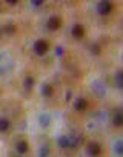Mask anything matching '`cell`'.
<instances>
[{
	"instance_id": "6da1fadb",
	"label": "cell",
	"mask_w": 123,
	"mask_h": 157,
	"mask_svg": "<svg viewBox=\"0 0 123 157\" xmlns=\"http://www.w3.org/2000/svg\"><path fill=\"white\" fill-rule=\"evenodd\" d=\"M32 48H34V52H35L37 56H46V54L49 52L51 45H49L48 40H45V39H39V40L34 42Z\"/></svg>"
},
{
	"instance_id": "7a4b0ae2",
	"label": "cell",
	"mask_w": 123,
	"mask_h": 157,
	"mask_svg": "<svg viewBox=\"0 0 123 157\" xmlns=\"http://www.w3.org/2000/svg\"><path fill=\"white\" fill-rule=\"evenodd\" d=\"M46 26H48L49 31H57V29H60L62 26H63V19L58 17V16H52V17L48 19Z\"/></svg>"
},
{
	"instance_id": "3957f363",
	"label": "cell",
	"mask_w": 123,
	"mask_h": 157,
	"mask_svg": "<svg viewBox=\"0 0 123 157\" xmlns=\"http://www.w3.org/2000/svg\"><path fill=\"white\" fill-rule=\"evenodd\" d=\"M112 10H114V5L111 2H100L97 5V14L99 16H103V17L109 16L112 13Z\"/></svg>"
},
{
	"instance_id": "277c9868",
	"label": "cell",
	"mask_w": 123,
	"mask_h": 157,
	"mask_svg": "<svg viewBox=\"0 0 123 157\" xmlns=\"http://www.w3.org/2000/svg\"><path fill=\"white\" fill-rule=\"evenodd\" d=\"M86 151H88V154H89L91 157H99V155L102 154V145L92 142V143H89V145L86 146Z\"/></svg>"
},
{
	"instance_id": "5b68a950",
	"label": "cell",
	"mask_w": 123,
	"mask_h": 157,
	"mask_svg": "<svg viewBox=\"0 0 123 157\" xmlns=\"http://www.w3.org/2000/svg\"><path fill=\"white\" fill-rule=\"evenodd\" d=\"M73 106H74L76 111H85V109L88 108V102H86V99H83V97H77V99L74 100Z\"/></svg>"
},
{
	"instance_id": "8992f818",
	"label": "cell",
	"mask_w": 123,
	"mask_h": 157,
	"mask_svg": "<svg viewBox=\"0 0 123 157\" xmlns=\"http://www.w3.org/2000/svg\"><path fill=\"white\" fill-rule=\"evenodd\" d=\"M16 151L20 154V155H25L28 151H29V143L26 140H19L17 145H16Z\"/></svg>"
},
{
	"instance_id": "52a82bcc",
	"label": "cell",
	"mask_w": 123,
	"mask_h": 157,
	"mask_svg": "<svg viewBox=\"0 0 123 157\" xmlns=\"http://www.w3.org/2000/svg\"><path fill=\"white\" fill-rule=\"evenodd\" d=\"M73 36H74L76 39H82V37L85 36V28H83V25L76 23V25L73 26Z\"/></svg>"
},
{
	"instance_id": "ba28073f",
	"label": "cell",
	"mask_w": 123,
	"mask_h": 157,
	"mask_svg": "<svg viewBox=\"0 0 123 157\" xmlns=\"http://www.w3.org/2000/svg\"><path fill=\"white\" fill-rule=\"evenodd\" d=\"M58 146H60V148H71V146H73L71 137H68V136L58 137Z\"/></svg>"
},
{
	"instance_id": "9c48e42d",
	"label": "cell",
	"mask_w": 123,
	"mask_h": 157,
	"mask_svg": "<svg viewBox=\"0 0 123 157\" xmlns=\"http://www.w3.org/2000/svg\"><path fill=\"white\" fill-rule=\"evenodd\" d=\"M11 128V122L6 117H0V132H6Z\"/></svg>"
},
{
	"instance_id": "30bf717a",
	"label": "cell",
	"mask_w": 123,
	"mask_h": 157,
	"mask_svg": "<svg viewBox=\"0 0 123 157\" xmlns=\"http://www.w3.org/2000/svg\"><path fill=\"white\" fill-rule=\"evenodd\" d=\"M112 125H114L115 128L123 126V116H121V113H115V114H114V117H112Z\"/></svg>"
},
{
	"instance_id": "8fae6325",
	"label": "cell",
	"mask_w": 123,
	"mask_h": 157,
	"mask_svg": "<svg viewBox=\"0 0 123 157\" xmlns=\"http://www.w3.org/2000/svg\"><path fill=\"white\" fill-rule=\"evenodd\" d=\"M42 93H43V96H45V97H52V96H54V86H52V85H49V83H46V85H43Z\"/></svg>"
},
{
	"instance_id": "7c38bea8",
	"label": "cell",
	"mask_w": 123,
	"mask_h": 157,
	"mask_svg": "<svg viewBox=\"0 0 123 157\" xmlns=\"http://www.w3.org/2000/svg\"><path fill=\"white\" fill-rule=\"evenodd\" d=\"M23 85H25L28 90H31L32 85H34V78H32L31 75H26V77H25V80H23Z\"/></svg>"
},
{
	"instance_id": "4fadbf2b",
	"label": "cell",
	"mask_w": 123,
	"mask_h": 157,
	"mask_svg": "<svg viewBox=\"0 0 123 157\" xmlns=\"http://www.w3.org/2000/svg\"><path fill=\"white\" fill-rule=\"evenodd\" d=\"M14 31H16V26H14V25H8V26H6V33H8V34H11V33H14Z\"/></svg>"
},
{
	"instance_id": "5bb4252c",
	"label": "cell",
	"mask_w": 123,
	"mask_h": 157,
	"mask_svg": "<svg viewBox=\"0 0 123 157\" xmlns=\"http://www.w3.org/2000/svg\"><path fill=\"white\" fill-rule=\"evenodd\" d=\"M117 86H121V72H117Z\"/></svg>"
},
{
	"instance_id": "9a60e30c",
	"label": "cell",
	"mask_w": 123,
	"mask_h": 157,
	"mask_svg": "<svg viewBox=\"0 0 123 157\" xmlns=\"http://www.w3.org/2000/svg\"><path fill=\"white\" fill-rule=\"evenodd\" d=\"M32 5H34V6H40V5H42V2H32Z\"/></svg>"
},
{
	"instance_id": "2e32d148",
	"label": "cell",
	"mask_w": 123,
	"mask_h": 157,
	"mask_svg": "<svg viewBox=\"0 0 123 157\" xmlns=\"http://www.w3.org/2000/svg\"><path fill=\"white\" fill-rule=\"evenodd\" d=\"M16 157H25V155H16Z\"/></svg>"
}]
</instances>
